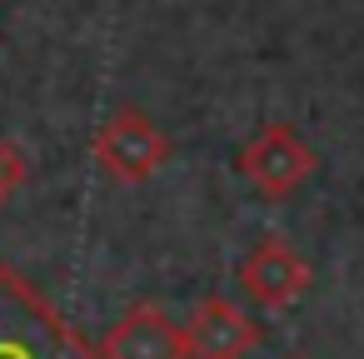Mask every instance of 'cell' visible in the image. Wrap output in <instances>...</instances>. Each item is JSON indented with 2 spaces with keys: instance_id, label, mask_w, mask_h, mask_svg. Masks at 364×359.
<instances>
[{
  "instance_id": "cell-8",
  "label": "cell",
  "mask_w": 364,
  "mask_h": 359,
  "mask_svg": "<svg viewBox=\"0 0 364 359\" xmlns=\"http://www.w3.org/2000/svg\"><path fill=\"white\" fill-rule=\"evenodd\" d=\"M289 359H304V354H289Z\"/></svg>"
},
{
  "instance_id": "cell-5",
  "label": "cell",
  "mask_w": 364,
  "mask_h": 359,
  "mask_svg": "<svg viewBox=\"0 0 364 359\" xmlns=\"http://www.w3.org/2000/svg\"><path fill=\"white\" fill-rule=\"evenodd\" d=\"M240 289L259 309H289L309 289V264L284 240H264L240 259Z\"/></svg>"
},
{
  "instance_id": "cell-1",
  "label": "cell",
  "mask_w": 364,
  "mask_h": 359,
  "mask_svg": "<svg viewBox=\"0 0 364 359\" xmlns=\"http://www.w3.org/2000/svg\"><path fill=\"white\" fill-rule=\"evenodd\" d=\"M0 359H100V349L16 264H0Z\"/></svg>"
},
{
  "instance_id": "cell-6",
  "label": "cell",
  "mask_w": 364,
  "mask_h": 359,
  "mask_svg": "<svg viewBox=\"0 0 364 359\" xmlns=\"http://www.w3.org/2000/svg\"><path fill=\"white\" fill-rule=\"evenodd\" d=\"M100 359H185V334L160 304H130L100 339Z\"/></svg>"
},
{
  "instance_id": "cell-3",
  "label": "cell",
  "mask_w": 364,
  "mask_h": 359,
  "mask_svg": "<svg viewBox=\"0 0 364 359\" xmlns=\"http://www.w3.org/2000/svg\"><path fill=\"white\" fill-rule=\"evenodd\" d=\"M240 175L259 190V195H269V200H284V195H294L314 170H319V155L309 150V140L294 130V125H264L245 150H240Z\"/></svg>"
},
{
  "instance_id": "cell-7",
  "label": "cell",
  "mask_w": 364,
  "mask_h": 359,
  "mask_svg": "<svg viewBox=\"0 0 364 359\" xmlns=\"http://www.w3.org/2000/svg\"><path fill=\"white\" fill-rule=\"evenodd\" d=\"M26 180H31V160H26V150H21L16 140L0 135V205L16 200Z\"/></svg>"
},
{
  "instance_id": "cell-4",
  "label": "cell",
  "mask_w": 364,
  "mask_h": 359,
  "mask_svg": "<svg viewBox=\"0 0 364 359\" xmlns=\"http://www.w3.org/2000/svg\"><path fill=\"white\" fill-rule=\"evenodd\" d=\"M180 334H185V359H245L259 344L255 319L235 299H220V294L200 299L190 319L180 324Z\"/></svg>"
},
{
  "instance_id": "cell-2",
  "label": "cell",
  "mask_w": 364,
  "mask_h": 359,
  "mask_svg": "<svg viewBox=\"0 0 364 359\" xmlns=\"http://www.w3.org/2000/svg\"><path fill=\"white\" fill-rule=\"evenodd\" d=\"M90 155H95V165H100L115 185H145L150 175L165 170L170 140H165V130H160L145 110L120 105V110H110L105 125L95 130Z\"/></svg>"
}]
</instances>
